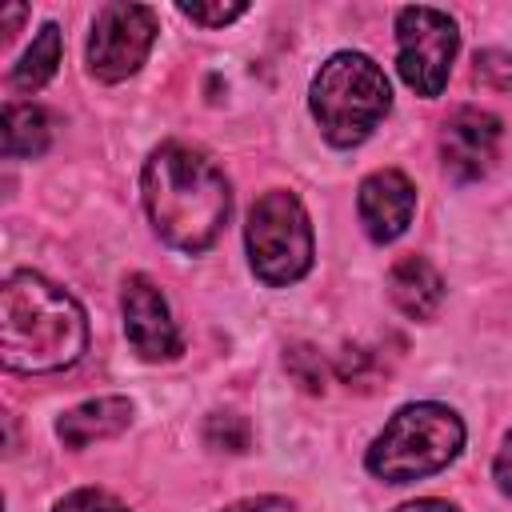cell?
<instances>
[{"label":"cell","mask_w":512,"mask_h":512,"mask_svg":"<svg viewBox=\"0 0 512 512\" xmlns=\"http://www.w3.org/2000/svg\"><path fill=\"white\" fill-rule=\"evenodd\" d=\"M180 12H184L192 24L224 28V24H232L236 16H244V12H248V4H180Z\"/></svg>","instance_id":"d6986e66"},{"label":"cell","mask_w":512,"mask_h":512,"mask_svg":"<svg viewBox=\"0 0 512 512\" xmlns=\"http://www.w3.org/2000/svg\"><path fill=\"white\" fill-rule=\"evenodd\" d=\"M120 308H124V336L136 348V356H144V360H172V356H180V348H184L180 332L172 324V312H168L160 288L148 276L136 272V276L124 280Z\"/></svg>","instance_id":"ba28073f"},{"label":"cell","mask_w":512,"mask_h":512,"mask_svg":"<svg viewBox=\"0 0 512 512\" xmlns=\"http://www.w3.org/2000/svg\"><path fill=\"white\" fill-rule=\"evenodd\" d=\"M476 80L488 84V88H500V92L512 88V56L496 52V48L476 52Z\"/></svg>","instance_id":"2e32d148"},{"label":"cell","mask_w":512,"mask_h":512,"mask_svg":"<svg viewBox=\"0 0 512 512\" xmlns=\"http://www.w3.org/2000/svg\"><path fill=\"white\" fill-rule=\"evenodd\" d=\"M144 208L164 244L204 252L232 208L224 172L196 148L164 144L144 164Z\"/></svg>","instance_id":"7a4b0ae2"},{"label":"cell","mask_w":512,"mask_h":512,"mask_svg":"<svg viewBox=\"0 0 512 512\" xmlns=\"http://www.w3.org/2000/svg\"><path fill=\"white\" fill-rule=\"evenodd\" d=\"M396 68L404 76V84L416 96H440L456 60V24L448 12L440 8H400L396 12Z\"/></svg>","instance_id":"8992f818"},{"label":"cell","mask_w":512,"mask_h":512,"mask_svg":"<svg viewBox=\"0 0 512 512\" xmlns=\"http://www.w3.org/2000/svg\"><path fill=\"white\" fill-rule=\"evenodd\" d=\"M156 40V12L148 4H104L92 24L88 40V68L92 76L116 84L128 80Z\"/></svg>","instance_id":"52a82bcc"},{"label":"cell","mask_w":512,"mask_h":512,"mask_svg":"<svg viewBox=\"0 0 512 512\" xmlns=\"http://www.w3.org/2000/svg\"><path fill=\"white\" fill-rule=\"evenodd\" d=\"M396 512H456V508H452L448 500H432V496H428V500H412V504H400Z\"/></svg>","instance_id":"7402d4cb"},{"label":"cell","mask_w":512,"mask_h":512,"mask_svg":"<svg viewBox=\"0 0 512 512\" xmlns=\"http://www.w3.org/2000/svg\"><path fill=\"white\" fill-rule=\"evenodd\" d=\"M52 140V120L40 104H8L4 108V156H40Z\"/></svg>","instance_id":"4fadbf2b"},{"label":"cell","mask_w":512,"mask_h":512,"mask_svg":"<svg viewBox=\"0 0 512 512\" xmlns=\"http://www.w3.org/2000/svg\"><path fill=\"white\" fill-rule=\"evenodd\" d=\"M464 448V424L444 404H408L368 448V472L388 484H408L432 476L456 460Z\"/></svg>","instance_id":"277c9868"},{"label":"cell","mask_w":512,"mask_h":512,"mask_svg":"<svg viewBox=\"0 0 512 512\" xmlns=\"http://www.w3.org/2000/svg\"><path fill=\"white\" fill-rule=\"evenodd\" d=\"M492 472H496V484H500V488L512 496V432L504 436V444H500V452H496Z\"/></svg>","instance_id":"ffe728a7"},{"label":"cell","mask_w":512,"mask_h":512,"mask_svg":"<svg viewBox=\"0 0 512 512\" xmlns=\"http://www.w3.org/2000/svg\"><path fill=\"white\" fill-rule=\"evenodd\" d=\"M500 152V120L480 108H456L440 132L444 172L460 184L480 180Z\"/></svg>","instance_id":"9c48e42d"},{"label":"cell","mask_w":512,"mask_h":512,"mask_svg":"<svg viewBox=\"0 0 512 512\" xmlns=\"http://www.w3.org/2000/svg\"><path fill=\"white\" fill-rule=\"evenodd\" d=\"M88 348L84 308L40 272H12L0 288V360L12 372H60Z\"/></svg>","instance_id":"6da1fadb"},{"label":"cell","mask_w":512,"mask_h":512,"mask_svg":"<svg viewBox=\"0 0 512 512\" xmlns=\"http://www.w3.org/2000/svg\"><path fill=\"white\" fill-rule=\"evenodd\" d=\"M224 512H296V508L288 500H280V496H256V500H240V504H232Z\"/></svg>","instance_id":"44dd1931"},{"label":"cell","mask_w":512,"mask_h":512,"mask_svg":"<svg viewBox=\"0 0 512 512\" xmlns=\"http://www.w3.org/2000/svg\"><path fill=\"white\" fill-rule=\"evenodd\" d=\"M244 240H248L252 272L272 288L296 284L312 268V224H308V212L284 188L264 192L252 204Z\"/></svg>","instance_id":"5b68a950"},{"label":"cell","mask_w":512,"mask_h":512,"mask_svg":"<svg viewBox=\"0 0 512 512\" xmlns=\"http://www.w3.org/2000/svg\"><path fill=\"white\" fill-rule=\"evenodd\" d=\"M284 364H288V372L308 388V392H320L324 388V364H320V356L312 352V348H292L288 356H284Z\"/></svg>","instance_id":"e0dca14e"},{"label":"cell","mask_w":512,"mask_h":512,"mask_svg":"<svg viewBox=\"0 0 512 512\" xmlns=\"http://www.w3.org/2000/svg\"><path fill=\"white\" fill-rule=\"evenodd\" d=\"M392 108L388 76L364 52H336L312 80V116L328 144H360Z\"/></svg>","instance_id":"3957f363"},{"label":"cell","mask_w":512,"mask_h":512,"mask_svg":"<svg viewBox=\"0 0 512 512\" xmlns=\"http://www.w3.org/2000/svg\"><path fill=\"white\" fill-rule=\"evenodd\" d=\"M356 212H360L364 232H368L376 244H388V240H396V236L412 224L416 188H412V180H408L404 172L380 168V172H372V176L360 184Z\"/></svg>","instance_id":"30bf717a"},{"label":"cell","mask_w":512,"mask_h":512,"mask_svg":"<svg viewBox=\"0 0 512 512\" xmlns=\"http://www.w3.org/2000/svg\"><path fill=\"white\" fill-rule=\"evenodd\" d=\"M388 296L392 304L412 320H432L444 304V280L424 256H400L388 272Z\"/></svg>","instance_id":"8fae6325"},{"label":"cell","mask_w":512,"mask_h":512,"mask_svg":"<svg viewBox=\"0 0 512 512\" xmlns=\"http://www.w3.org/2000/svg\"><path fill=\"white\" fill-rule=\"evenodd\" d=\"M128 420H132V404L124 396H96V400H84L72 412H64L60 424H56V436L68 448H88L96 440H108V436L124 432Z\"/></svg>","instance_id":"7c38bea8"},{"label":"cell","mask_w":512,"mask_h":512,"mask_svg":"<svg viewBox=\"0 0 512 512\" xmlns=\"http://www.w3.org/2000/svg\"><path fill=\"white\" fill-rule=\"evenodd\" d=\"M56 512H128L116 496H108V492H96V488H80V492H68L60 504H56Z\"/></svg>","instance_id":"ac0fdd59"},{"label":"cell","mask_w":512,"mask_h":512,"mask_svg":"<svg viewBox=\"0 0 512 512\" xmlns=\"http://www.w3.org/2000/svg\"><path fill=\"white\" fill-rule=\"evenodd\" d=\"M60 52H64L60 28H56V24H44V28L36 32L32 48H28V52L20 56V64L12 68V88H20V92L44 88V84L56 76V68H60Z\"/></svg>","instance_id":"5bb4252c"},{"label":"cell","mask_w":512,"mask_h":512,"mask_svg":"<svg viewBox=\"0 0 512 512\" xmlns=\"http://www.w3.org/2000/svg\"><path fill=\"white\" fill-rule=\"evenodd\" d=\"M204 440L212 448H224V452H244L248 448V424L240 416H232V412H216L204 424Z\"/></svg>","instance_id":"9a60e30c"}]
</instances>
